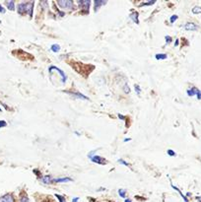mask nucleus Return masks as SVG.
Listing matches in <instances>:
<instances>
[{
	"label": "nucleus",
	"instance_id": "obj_1",
	"mask_svg": "<svg viewBox=\"0 0 201 202\" xmlns=\"http://www.w3.org/2000/svg\"><path fill=\"white\" fill-rule=\"evenodd\" d=\"M56 4L63 10H74L75 5L72 0H58Z\"/></svg>",
	"mask_w": 201,
	"mask_h": 202
},
{
	"label": "nucleus",
	"instance_id": "obj_2",
	"mask_svg": "<svg viewBox=\"0 0 201 202\" xmlns=\"http://www.w3.org/2000/svg\"><path fill=\"white\" fill-rule=\"evenodd\" d=\"M53 70H54V71H56V72L59 74V76L61 77L62 83H63V84H65V82H66V80H67V75L64 73V71L61 70L60 68H58L57 66H49V68H48V72L51 73Z\"/></svg>",
	"mask_w": 201,
	"mask_h": 202
},
{
	"label": "nucleus",
	"instance_id": "obj_3",
	"mask_svg": "<svg viewBox=\"0 0 201 202\" xmlns=\"http://www.w3.org/2000/svg\"><path fill=\"white\" fill-rule=\"evenodd\" d=\"M29 6H30V2H22V3H19L18 4V7H17V10H18V13L20 15H23V14H26L28 13V10H29Z\"/></svg>",
	"mask_w": 201,
	"mask_h": 202
},
{
	"label": "nucleus",
	"instance_id": "obj_4",
	"mask_svg": "<svg viewBox=\"0 0 201 202\" xmlns=\"http://www.w3.org/2000/svg\"><path fill=\"white\" fill-rule=\"evenodd\" d=\"M90 160H91V162L96 163L98 165H106V164H107V161L104 158V157H101V156H98V155L93 156Z\"/></svg>",
	"mask_w": 201,
	"mask_h": 202
},
{
	"label": "nucleus",
	"instance_id": "obj_5",
	"mask_svg": "<svg viewBox=\"0 0 201 202\" xmlns=\"http://www.w3.org/2000/svg\"><path fill=\"white\" fill-rule=\"evenodd\" d=\"M64 93H67V94L70 95V96H73L74 98H76V99H81V100H85V101H89V100H90L87 96L81 94V93H79V92H68V91H64Z\"/></svg>",
	"mask_w": 201,
	"mask_h": 202
},
{
	"label": "nucleus",
	"instance_id": "obj_6",
	"mask_svg": "<svg viewBox=\"0 0 201 202\" xmlns=\"http://www.w3.org/2000/svg\"><path fill=\"white\" fill-rule=\"evenodd\" d=\"M77 4L79 5V7L82 9L86 8L87 12H89V8H90L91 1L90 0H80V1H77Z\"/></svg>",
	"mask_w": 201,
	"mask_h": 202
},
{
	"label": "nucleus",
	"instance_id": "obj_7",
	"mask_svg": "<svg viewBox=\"0 0 201 202\" xmlns=\"http://www.w3.org/2000/svg\"><path fill=\"white\" fill-rule=\"evenodd\" d=\"M40 181H42L43 184H50V183H53V178L51 177L50 175H43V177L40 178Z\"/></svg>",
	"mask_w": 201,
	"mask_h": 202
},
{
	"label": "nucleus",
	"instance_id": "obj_8",
	"mask_svg": "<svg viewBox=\"0 0 201 202\" xmlns=\"http://www.w3.org/2000/svg\"><path fill=\"white\" fill-rule=\"evenodd\" d=\"M0 202H15V199L12 194L8 193L3 195L2 197H0Z\"/></svg>",
	"mask_w": 201,
	"mask_h": 202
},
{
	"label": "nucleus",
	"instance_id": "obj_9",
	"mask_svg": "<svg viewBox=\"0 0 201 202\" xmlns=\"http://www.w3.org/2000/svg\"><path fill=\"white\" fill-rule=\"evenodd\" d=\"M69 181H73V179L70 178H59L53 179V182H56V183H64V182H69Z\"/></svg>",
	"mask_w": 201,
	"mask_h": 202
},
{
	"label": "nucleus",
	"instance_id": "obj_10",
	"mask_svg": "<svg viewBox=\"0 0 201 202\" xmlns=\"http://www.w3.org/2000/svg\"><path fill=\"white\" fill-rule=\"evenodd\" d=\"M129 18H130V19L132 20V22H134V23H135V24H137V25L139 24V20H138L139 14H138V12H136V11H133V12H132L131 14H130Z\"/></svg>",
	"mask_w": 201,
	"mask_h": 202
},
{
	"label": "nucleus",
	"instance_id": "obj_11",
	"mask_svg": "<svg viewBox=\"0 0 201 202\" xmlns=\"http://www.w3.org/2000/svg\"><path fill=\"white\" fill-rule=\"evenodd\" d=\"M107 4V1H101V0H94V8H95V12H97L101 7L103 5Z\"/></svg>",
	"mask_w": 201,
	"mask_h": 202
},
{
	"label": "nucleus",
	"instance_id": "obj_12",
	"mask_svg": "<svg viewBox=\"0 0 201 202\" xmlns=\"http://www.w3.org/2000/svg\"><path fill=\"white\" fill-rule=\"evenodd\" d=\"M184 29L187 30V31H196L197 26L194 23H187L184 25Z\"/></svg>",
	"mask_w": 201,
	"mask_h": 202
},
{
	"label": "nucleus",
	"instance_id": "obj_13",
	"mask_svg": "<svg viewBox=\"0 0 201 202\" xmlns=\"http://www.w3.org/2000/svg\"><path fill=\"white\" fill-rule=\"evenodd\" d=\"M155 58L157 59V60H164V59L168 58V55L166 53H157L155 54Z\"/></svg>",
	"mask_w": 201,
	"mask_h": 202
},
{
	"label": "nucleus",
	"instance_id": "obj_14",
	"mask_svg": "<svg viewBox=\"0 0 201 202\" xmlns=\"http://www.w3.org/2000/svg\"><path fill=\"white\" fill-rule=\"evenodd\" d=\"M5 4L9 10H11V11L15 10V2L14 1H7V2H5Z\"/></svg>",
	"mask_w": 201,
	"mask_h": 202
},
{
	"label": "nucleus",
	"instance_id": "obj_15",
	"mask_svg": "<svg viewBox=\"0 0 201 202\" xmlns=\"http://www.w3.org/2000/svg\"><path fill=\"white\" fill-rule=\"evenodd\" d=\"M60 46L59 44H57V43H53V46H50V50L53 51V52H58L59 50H60Z\"/></svg>",
	"mask_w": 201,
	"mask_h": 202
},
{
	"label": "nucleus",
	"instance_id": "obj_16",
	"mask_svg": "<svg viewBox=\"0 0 201 202\" xmlns=\"http://www.w3.org/2000/svg\"><path fill=\"white\" fill-rule=\"evenodd\" d=\"M171 185H172V188H174V190H176V191H177L178 193H180V195H181V197H182V198H183V200H184L185 202H188V199H187V197H185V196L183 195V194H182V193H181V191H180V189H178V188H177V186H176V185H174V184H173V183H171Z\"/></svg>",
	"mask_w": 201,
	"mask_h": 202
},
{
	"label": "nucleus",
	"instance_id": "obj_17",
	"mask_svg": "<svg viewBox=\"0 0 201 202\" xmlns=\"http://www.w3.org/2000/svg\"><path fill=\"white\" fill-rule=\"evenodd\" d=\"M197 91H198V90H197L196 88H191V89H188L187 91V95H188V96L192 97V96L196 95Z\"/></svg>",
	"mask_w": 201,
	"mask_h": 202
},
{
	"label": "nucleus",
	"instance_id": "obj_18",
	"mask_svg": "<svg viewBox=\"0 0 201 202\" xmlns=\"http://www.w3.org/2000/svg\"><path fill=\"white\" fill-rule=\"evenodd\" d=\"M192 13L193 14H201V7L199 6H195L192 8Z\"/></svg>",
	"mask_w": 201,
	"mask_h": 202
},
{
	"label": "nucleus",
	"instance_id": "obj_19",
	"mask_svg": "<svg viewBox=\"0 0 201 202\" xmlns=\"http://www.w3.org/2000/svg\"><path fill=\"white\" fill-rule=\"evenodd\" d=\"M118 194H120V196L124 198L126 197V190L125 189H118Z\"/></svg>",
	"mask_w": 201,
	"mask_h": 202
},
{
	"label": "nucleus",
	"instance_id": "obj_20",
	"mask_svg": "<svg viewBox=\"0 0 201 202\" xmlns=\"http://www.w3.org/2000/svg\"><path fill=\"white\" fill-rule=\"evenodd\" d=\"M117 162L120 163V164H121V165H123V166H125V167H130L129 163H127V162H126V161L122 160V159H118V160H117Z\"/></svg>",
	"mask_w": 201,
	"mask_h": 202
},
{
	"label": "nucleus",
	"instance_id": "obj_21",
	"mask_svg": "<svg viewBox=\"0 0 201 202\" xmlns=\"http://www.w3.org/2000/svg\"><path fill=\"white\" fill-rule=\"evenodd\" d=\"M156 3V0H153V1H150V2H145V3H142V4L140 5V7H143V6H150V5H153Z\"/></svg>",
	"mask_w": 201,
	"mask_h": 202
},
{
	"label": "nucleus",
	"instance_id": "obj_22",
	"mask_svg": "<svg viewBox=\"0 0 201 202\" xmlns=\"http://www.w3.org/2000/svg\"><path fill=\"white\" fill-rule=\"evenodd\" d=\"M55 197H56L57 199L59 200V202H66V199H65L64 196L59 195V194H55Z\"/></svg>",
	"mask_w": 201,
	"mask_h": 202
},
{
	"label": "nucleus",
	"instance_id": "obj_23",
	"mask_svg": "<svg viewBox=\"0 0 201 202\" xmlns=\"http://www.w3.org/2000/svg\"><path fill=\"white\" fill-rule=\"evenodd\" d=\"M134 90H135V92H136V94H137V95H140V93H141V88H140V86H139V85H137V84L134 85Z\"/></svg>",
	"mask_w": 201,
	"mask_h": 202
},
{
	"label": "nucleus",
	"instance_id": "obj_24",
	"mask_svg": "<svg viewBox=\"0 0 201 202\" xmlns=\"http://www.w3.org/2000/svg\"><path fill=\"white\" fill-rule=\"evenodd\" d=\"M177 19H178V16H177V15H173V16L170 18V22H171V23H172V24H174V22H176Z\"/></svg>",
	"mask_w": 201,
	"mask_h": 202
},
{
	"label": "nucleus",
	"instance_id": "obj_25",
	"mask_svg": "<svg viewBox=\"0 0 201 202\" xmlns=\"http://www.w3.org/2000/svg\"><path fill=\"white\" fill-rule=\"evenodd\" d=\"M123 91H124V93H125V94H129V93H130V88H129L128 84H125V85H124Z\"/></svg>",
	"mask_w": 201,
	"mask_h": 202
},
{
	"label": "nucleus",
	"instance_id": "obj_26",
	"mask_svg": "<svg viewBox=\"0 0 201 202\" xmlns=\"http://www.w3.org/2000/svg\"><path fill=\"white\" fill-rule=\"evenodd\" d=\"M167 154L169 155V156H171V157H174L177 154H176V152L174 151H173V150H171V149H169V150L167 151Z\"/></svg>",
	"mask_w": 201,
	"mask_h": 202
},
{
	"label": "nucleus",
	"instance_id": "obj_27",
	"mask_svg": "<svg viewBox=\"0 0 201 202\" xmlns=\"http://www.w3.org/2000/svg\"><path fill=\"white\" fill-rule=\"evenodd\" d=\"M165 39H166V44H169V43H172V37L166 36V37H165Z\"/></svg>",
	"mask_w": 201,
	"mask_h": 202
},
{
	"label": "nucleus",
	"instance_id": "obj_28",
	"mask_svg": "<svg viewBox=\"0 0 201 202\" xmlns=\"http://www.w3.org/2000/svg\"><path fill=\"white\" fill-rule=\"evenodd\" d=\"M96 152H97V150H94V151H91L90 153L88 154V158L89 159H91L93 156H95V154H96Z\"/></svg>",
	"mask_w": 201,
	"mask_h": 202
},
{
	"label": "nucleus",
	"instance_id": "obj_29",
	"mask_svg": "<svg viewBox=\"0 0 201 202\" xmlns=\"http://www.w3.org/2000/svg\"><path fill=\"white\" fill-rule=\"evenodd\" d=\"M7 126V122L5 120H0V128Z\"/></svg>",
	"mask_w": 201,
	"mask_h": 202
},
{
	"label": "nucleus",
	"instance_id": "obj_30",
	"mask_svg": "<svg viewBox=\"0 0 201 202\" xmlns=\"http://www.w3.org/2000/svg\"><path fill=\"white\" fill-rule=\"evenodd\" d=\"M21 202H29V198L27 195H25L23 197H21Z\"/></svg>",
	"mask_w": 201,
	"mask_h": 202
},
{
	"label": "nucleus",
	"instance_id": "obj_31",
	"mask_svg": "<svg viewBox=\"0 0 201 202\" xmlns=\"http://www.w3.org/2000/svg\"><path fill=\"white\" fill-rule=\"evenodd\" d=\"M117 117H120V120H124V119H125V117H124V115H122V114H117Z\"/></svg>",
	"mask_w": 201,
	"mask_h": 202
},
{
	"label": "nucleus",
	"instance_id": "obj_32",
	"mask_svg": "<svg viewBox=\"0 0 201 202\" xmlns=\"http://www.w3.org/2000/svg\"><path fill=\"white\" fill-rule=\"evenodd\" d=\"M5 12H6L5 8H3V6L0 4V13H5Z\"/></svg>",
	"mask_w": 201,
	"mask_h": 202
},
{
	"label": "nucleus",
	"instance_id": "obj_33",
	"mask_svg": "<svg viewBox=\"0 0 201 202\" xmlns=\"http://www.w3.org/2000/svg\"><path fill=\"white\" fill-rule=\"evenodd\" d=\"M196 96H197V98H198V100H201V91H197V93H196Z\"/></svg>",
	"mask_w": 201,
	"mask_h": 202
},
{
	"label": "nucleus",
	"instance_id": "obj_34",
	"mask_svg": "<svg viewBox=\"0 0 201 202\" xmlns=\"http://www.w3.org/2000/svg\"><path fill=\"white\" fill-rule=\"evenodd\" d=\"M79 201V197H75V198H73V200H72V202H78Z\"/></svg>",
	"mask_w": 201,
	"mask_h": 202
},
{
	"label": "nucleus",
	"instance_id": "obj_35",
	"mask_svg": "<svg viewBox=\"0 0 201 202\" xmlns=\"http://www.w3.org/2000/svg\"><path fill=\"white\" fill-rule=\"evenodd\" d=\"M130 140H131V138H129V137H128V138H125V139H124L123 141H124V142H128V141H130Z\"/></svg>",
	"mask_w": 201,
	"mask_h": 202
},
{
	"label": "nucleus",
	"instance_id": "obj_36",
	"mask_svg": "<svg viewBox=\"0 0 201 202\" xmlns=\"http://www.w3.org/2000/svg\"><path fill=\"white\" fill-rule=\"evenodd\" d=\"M178 46V40H176V42H174V46Z\"/></svg>",
	"mask_w": 201,
	"mask_h": 202
},
{
	"label": "nucleus",
	"instance_id": "obj_37",
	"mask_svg": "<svg viewBox=\"0 0 201 202\" xmlns=\"http://www.w3.org/2000/svg\"><path fill=\"white\" fill-rule=\"evenodd\" d=\"M124 202H132V201H131V199H129V198H125Z\"/></svg>",
	"mask_w": 201,
	"mask_h": 202
},
{
	"label": "nucleus",
	"instance_id": "obj_38",
	"mask_svg": "<svg viewBox=\"0 0 201 202\" xmlns=\"http://www.w3.org/2000/svg\"><path fill=\"white\" fill-rule=\"evenodd\" d=\"M0 111H2V110H1V108H0Z\"/></svg>",
	"mask_w": 201,
	"mask_h": 202
}]
</instances>
